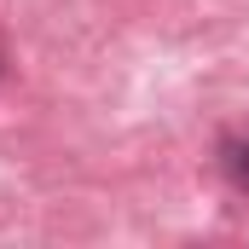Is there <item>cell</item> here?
<instances>
[{
    "instance_id": "1",
    "label": "cell",
    "mask_w": 249,
    "mask_h": 249,
    "mask_svg": "<svg viewBox=\"0 0 249 249\" xmlns=\"http://www.w3.org/2000/svg\"><path fill=\"white\" fill-rule=\"evenodd\" d=\"M226 174H232L238 186H249V139H238V145H226Z\"/></svg>"
}]
</instances>
